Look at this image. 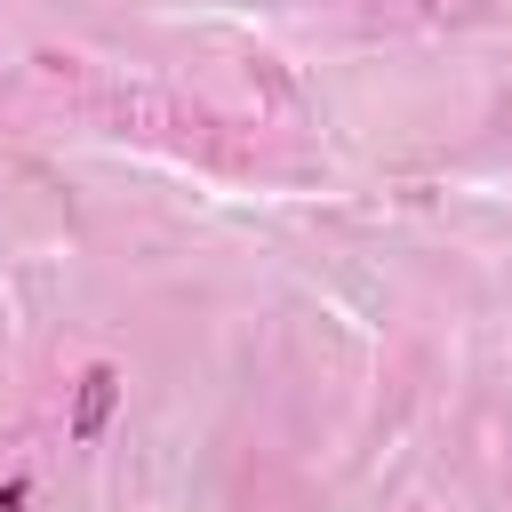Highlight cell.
<instances>
[{"label": "cell", "instance_id": "obj_1", "mask_svg": "<svg viewBox=\"0 0 512 512\" xmlns=\"http://www.w3.org/2000/svg\"><path fill=\"white\" fill-rule=\"evenodd\" d=\"M104 408H112V368H88V392H80V424H72V432H80V440H88V432H96V416H104Z\"/></svg>", "mask_w": 512, "mask_h": 512}]
</instances>
